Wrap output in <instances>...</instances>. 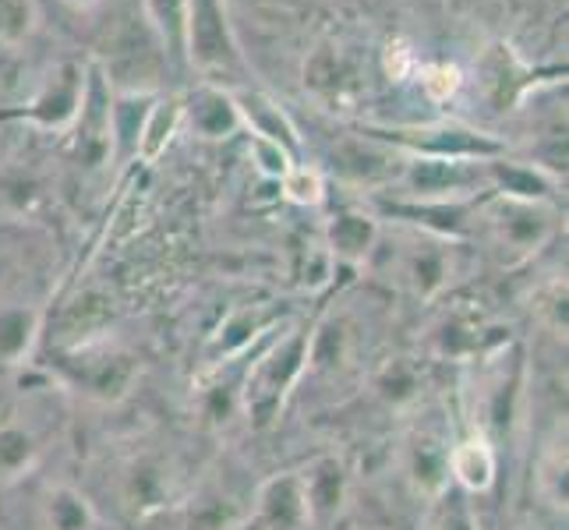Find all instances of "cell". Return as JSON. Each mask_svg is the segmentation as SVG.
I'll list each match as a JSON object with an SVG mask.
<instances>
[{"mask_svg":"<svg viewBox=\"0 0 569 530\" xmlns=\"http://www.w3.org/2000/svg\"><path fill=\"white\" fill-rule=\"evenodd\" d=\"M308 364V332L298 326H287V332L272 340L259 361H251L244 389H241V410L254 428H269L280 418L287 397L305 382Z\"/></svg>","mask_w":569,"mask_h":530,"instance_id":"1","label":"cell"},{"mask_svg":"<svg viewBox=\"0 0 569 530\" xmlns=\"http://www.w3.org/2000/svg\"><path fill=\"white\" fill-rule=\"evenodd\" d=\"M184 50H188V61L199 68L206 74V82L216 89L223 82H238V74L244 71V61L238 47H233L220 0H188Z\"/></svg>","mask_w":569,"mask_h":530,"instance_id":"2","label":"cell"},{"mask_svg":"<svg viewBox=\"0 0 569 530\" xmlns=\"http://www.w3.org/2000/svg\"><path fill=\"white\" fill-rule=\"evenodd\" d=\"M371 259H386V272H389L386 280L397 283L418 301H431L436 293L449 287V277H453V244L446 248L436 238L400 241L389 251H382L376 241V251L368 254V262Z\"/></svg>","mask_w":569,"mask_h":530,"instance_id":"3","label":"cell"},{"mask_svg":"<svg viewBox=\"0 0 569 530\" xmlns=\"http://www.w3.org/2000/svg\"><path fill=\"white\" fill-rule=\"evenodd\" d=\"M488 241L502 254V262H523L552 238V216L541 202H520V199H499L485 209Z\"/></svg>","mask_w":569,"mask_h":530,"instance_id":"4","label":"cell"},{"mask_svg":"<svg viewBox=\"0 0 569 530\" xmlns=\"http://www.w3.org/2000/svg\"><path fill=\"white\" fill-rule=\"evenodd\" d=\"M488 160H436V156H407L400 167V184L425 202L449 206L478 191Z\"/></svg>","mask_w":569,"mask_h":530,"instance_id":"5","label":"cell"},{"mask_svg":"<svg viewBox=\"0 0 569 530\" xmlns=\"http://www.w3.org/2000/svg\"><path fill=\"white\" fill-rule=\"evenodd\" d=\"M47 449V436L36 418L22 410L18 389L0 386V484L26 478Z\"/></svg>","mask_w":569,"mask_h":530,"instance_id":"6","label":"cell"},{"mask_svg":"<svg viewBox=\"0 0 569 530\" xmlns=\"http://www.w3.org/2000/svg\"><path fill=\"white\" fill-rule=\"evenodd\" d=\"M68 353H71V368H74L78 386L103 403L124 400L134 386V379H139V361L124 350L82 343V347H71Z\"/></svg>","mask_w":569,"mask_h":530,"instance_id":"7","label":"cell"},{"mask_svg":"<svg viewBox=\"0 0 569 530\" xmlns=\"http://www.w3.org/2000/svg\"><path fill=\"white\" fill-rule=\"evenodd\" d=\"M358 326L347 311H332L316 329L308 332V364H305V379H347L350 371H358Z\"/></svg>","mask_w":569,"mask_h":530,"instance_id":"8","label":"cell"},{"mask_svg":"<svg viewBox=\"0 0 569 530\" xmlns=\"http://www.w3.org/2000/svg\"><path fill=\"white\" fill-rule=\"evenodd\" d=\"M449 442L446 431L421 421L403 442V474L425 499H439L453 481H449Z\"/></svg>","mask_w":569,"mask_h":530,"instance_id":"9","label":"cell"},{"mask_svg":"<svg viewBox=\"0 0 569 530\" xmlns=\"http://www.w3.org/2000/svg\"><path fill=\"white\" fill-rule=\"evenodd\" d=\"M400 146L410 156H436V160H496L502 142L460 124H428L415 131H397Z\"/></svg>","mask_w":569,"mask_h":530,"instance_id":"10","label":"cell"},{"mask_svg":"<svg viewBox=\"0 0 569 530\" xmlns=\"http://www.w3.org/2000/svg\"><path fill=\"white\" fill-rule=\"evenodd\" d=\"M492 326H488L485 311L475 308L470 301H457L453 308H446L439 322L428 332V347L436 358H453V361H467L475 353L492 350Z\"/></svg>","mask_w":569,"mask_h":530,"instance_id":"11","label":"cell"},{"mask_svg":"<svg viewBox=\"0 0 569 530\" xmlns=\"http://www.w3.org/2000/svg\"><path fill=\"white\" fill-rule=\"evenodd\" d=\"M280 316L266 304H241L220 322L206 343V364H227L248 347H259L272 329H277Z\"/></svg>","mask_w":569,"mask_h":530,"instance_id":"12","label":"cell"},{"mask_svg":"<svg viewBox=\"0 0 569 530\" xmlns=\"http://www.w3.org/2000/svg\"><path fill=\"white\" fill-rule=\"evenodd\" d=\"M117 492H121L124 509H128V513H134V517L160 513V509L170 506V496H173L170 467L160 457H134V460L124 463Z\"/></svg>","mask_w":569,"mask_h":530,"instance_id":"13","label":"cell"},{"mask_svg":"<svg viewBox=\"0 0 569 530\" xmlns=\"http://www.w3.org/2000/svg\"><path fill=\"white\" fill-rule=\"evenodd\" d=\"M301 474V488H305V502H308V517L311 523H332L347 506L350 496V474L343 460L337 457H316Z\"/></svg>","mask_w":569,"mask_h":530,"instance_id":"14","label":"cell"},{"mask_svg":"<svg viewBox=\"0 0 569 530\" xmlns=\"http://www.w3.org/2000/svg\"><path fill=\"white\" fill-rule=\"evenodd\" d=\"M449 481L463 496H481L496 484V449L485 431L449 446Z\"/></svg>","mask_w":569,"mask_h":530,"instance_id":"15","label":"cell"},{"mask_svg":"<svg viewBox=\"0 0 569 530\" xmlns=\"http://www.w3.org/2000/svg\"><path fill=\"white\" fill-rule=\"evenodd\" d=\"M184 117L202 139H230L233 131H241V113L233 107V96L216 86H202L194 92L184 103Z\"/></svg>","mask_w":569,"mask_h":530,"instance_id":"16","label":"cell"},{"mask_svg":"<svg viewBox=\"0 0 569 530\" xmlns=\"http://www.w3.org/2000/svg\"><path fill=\"white\" fill-rule=\"evenodd\" d=\"M233 107H238V113H241V128H248L251 134H259V139L280 142L290 156H298V149H301L298 128H293L290 117L272 100H266L262 92L233 96Z\"/></svg>","mask_w":569,"mask_h":530,"instance_id":"17","label":"cell"},{"mask_svg":"<svg viewBox=\"0 0 569 530\" xmlns=\"http://www.w3.org/2000/svg\"><path fill=\"white\" fill-rule=\"evenodd\" d=\"M379 223L365 212H337L329 223V254L340 262H368V254L376 251Z\"/></svg>","mask_w":569,"mask_h":530,"instance_id":"18","label":"cell"},{"mask_svg":"<svg viewBox=\"0 0 569 530\" xmlns=\"http://www.w3.org/2000/svg\"><path fill=\"white\" fill-rule=\"evenodd\" d=\"M181 121H184V100H178V96H170V100H156L146 113L139 142H134V156H139L142 163H156L167 152V146L173 142Z\"/></svg>","mask_w":569,"mask_h":530,"instance_id":"19","label":"cell"},{"mask_svg":"<svg viewBox=\"0 0 569 530\" xmlns=\"http://www.w3.org/2000/svg\"><path fill=\"white\" fill-rule=\"evenodd\" d=\"M82 92H86V82H82V78H74L71 68H64V78H53V82L47 86V92L36 96L29 117L43 124V128L71 124L78 117V107H82Z\"/></svg>","mask_w":569,"mask_h":530,"instance_id":"20","label":"cell"},{"mask_svg":"<svg viewBox=\"0 0 569 530\" xmlns=\"http://www.w3.org/2000/svg\"><path fill=\"white\" fill-rule=\"evenodd\" d=\"M43 530H96V509L78 488L53 484L43 496Z\"/></svg>","mask_w":569,"mask_h":530,"instance_id":"21","label":"cell"},{"mask_svg":"<svg viewBox=\"0 0 569 530\" xmlns=\"http://www.w3.org/2000/svg\"><path fill=\"white\" fill-rule=\"evenodd\" d=\"M39 316L32 308H0V364H22L36 343Z\"/></svg>","mask_w":569,"mask_h":530,"instance_id":"22","label":"cell"},{"mask_svg":"<svg viewBox=\"0 0 569 530\" xmlns=\"http://www.w3.org/2000/svg\"><path fill=\"white\" fill-rule=\"evenodd\" d=\"M244 509L233 506L220 492L194 496L188 502V530H238L244 523Z\"/></svg>","mask_w":569,"mask_h":530,"instance_id":"23","label":"cell"},{"mask_svg":"<svg viewBox=\"0 0 569 530\" xmlns=\"http://www.w3.org/2000/svg\"><path fill=\"white\" fill-rule=\"evenodd\" d=\"M146 18L167 53H184V18L188 0H146Z\"/></svg>","mask_w":569,"mask_h":530,"instance_id":"24","label":"cell"},{"mask_svg":"<svg viewBox=\"0 0 569 530\" xmlns=\"http://www.w3.org/2000/svg\"><path fill=\"white\" fill-rule=\"evenodd\" d=\"M376 389H379V397L389 400V403H410V400H418L421 371H418L415 364H410L407 358L386 361V364L376 371Z\"/></svg>","mask_w":569,"mask_h":530,"instance_id":"25","label":"cell"},{"mask_svg":"<svg viewBox=\"0 0 569 530\" xmlns=\"http://www.w3.org/2000/svg\"><path fill=\"white\" fill-rule=\"evenodd\" d=\"M436 502V509H431V530H478V517H475V506H470V499L460 492V488L449 484L446 492Z\"/></svg>","mask_w":569,"mask_h":530,"instance_id":"26","label":"cell"},{"mask_svg":"<svg viewBox=\"0 0 569 530\" xmlns=\"http://www.w3.org/2000/svg\"><path fill=\"white\" fill-rule=\"evenodd\" d=\"M280 194L290 199L293 206H319L326 199V181L316 167L308 163H293L283 177H280Z\"/></svg>","mask_w":569,"mask_h":530,"instance_id":"27","label":"cell"},{"mask_svg":"<svg viewBox=\"0 0 569 530\" xmlns=\"http://www.w3.org/2000/svg\"><path fill=\"white\" fill-rule=\"evenodd\" d=\"M460 86H463V74H460L457 64L439 61V64H428L421 71V89H425V96L431 103H449L460 92Z\"/></svg>","mask_w":569,"mask_h":530,"instance_id":"28","label":"cell"},{"mask_svg":"<svg viewBox=\"0 0 569 530\" xmlns=\"http://www.w3.org/2000/svg\"><path fill=\"white\" fill-rule=\"evenodd\" d=\"M251 160L262 177L280 184V177L298 163V156H290L280 142H269V139H259V134H251Z\"/></svg>","mask_w":569,"mask_h":530,"instance_id":"29","label":"cell"},{"mask_svg":"<svg viewBox=\"0 0 569 530\" xmlns=\"http://www.w3.org/2000/svg\"><path fill=\"white\" fill-rule=\"evenodd\" d=\"M32 29V0H0V43H22Z\"/></svg>","mask_w":569,"mask_h":530,"instance_id":"30","label":"cell"},{"mask_svg":"<svg viewBox=\"0 0 569 530\" xmlns=\"http://www.w3.org/2000/svg\"><path fill=\"white\" fill-rule=\"evenodd\" d=\"M410 68H415V50H410L407 43H389L386 47V74L397 78V82H403V78L410 74Z\"/></svg>","mask_w":569,"mask_h":530,"instance_id":"31","label":"cell"},{"mask_svg":"<svg viewBox=\"0 0 569 530\" xmlns=\"http://www.w3.org/2000/svg\"><path fill=\"white\" fill-rule=\"evenodd\" d=\"M71 4H92V0H71Z\"/></svg>","mask_w":569,"mask_h":530,"instance_id":"32","label":"cell"}]
</instances>
